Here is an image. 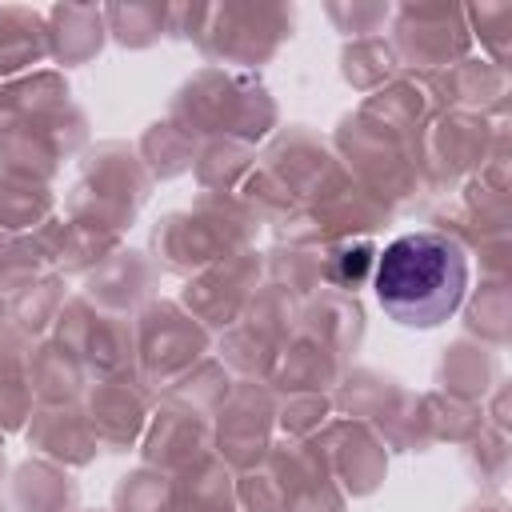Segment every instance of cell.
I'll list each match as a JSON object with an SVG mask.
<instances>
[{
  "mask_svg": "<svg viewBox=\"0 0 512 512\" xmlns=\"http://www.w3.org/2000/svg\"><path fill=\"white\" fill-rule=\"evenodd\" d=\"M468 292V256L444 232L396 236L376 260V300L404 328L444 324Z\"/></svg>",
  "mask_w": 512,
  "mask_h": 512,
  "instance_id": "obj_1",
  "label": "cell"
}]
</instances>
